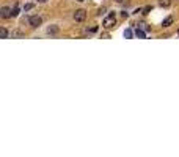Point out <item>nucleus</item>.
Listing matches in <instances>:
<instances>
[{"label": "nucleus", "instance_id": "obj_1", "mask_svg": "<svg viewBox=\"0 0 179 157\" xmlns=\"http://www.w3.org/2000/svg\"><path fill=\"white\" fill-rule=\"evenodd\" d=\"M115 24H116V17H115V14H109V16L104 19V22H102L104 29H112V27H115Z\"/></svg>", "mask_w": 179, "mask_h": 157}, {"label": "nucleus", "instance_id": "obj_2", "mask_svg": "<svg viewBox=\"0 0 179 157\" xmlns=\"http://www.w3.org/2000/svg\"><path fill=\"white\" fill-rule=\"evenodd\" d=\"M29 24L32 25L33 29H36V27H39V25L43 24V17L38 16V14H35V16H32V17L29 19Z\"/></svg>", "mask_w": 179, "mask_h": 157}, {"label": "nucleus", "instance_id": "obj_3", "mask_svg": "<svg viewBox=\"0 0 179 157\" xmlns=\"http://www.w3.org/2000/svg\"><path fill=\"white\" fill-rule=\"evenodd\" d=\"M85 17H87L85 10H75V11H74V20H75V22H83Z\"/></svg>", "mask_w": 179, "mask_h": 157}, {"label": "nucleus", "instance_id": "obj_4", "mask_svg": "<svg viewBox=\"0 0 179 157\" xmlns=\"http://www.w3.org/2000/svg\"><path fill=\"white\" fill-rule=\"evenodd\" d=\"M11 16H13V10L8 8V7H3V8H2V17H3V19H10Z\"/></svg>", "mask_w": 179, "mask_h": 157}, {"label": "nucleus", "instance_id": "obj_5", "mask_svg": "<svg viewBox=\"0 0 179 157\" xmlns=\"http://www.w3.org/2000/svg\"><path fill=\"white\" fill-rule=\"evenodd\" d=\"M171 24H173V17H171V16H168V17H165V19H163L162 27H170Z\"/></svg>", "mask_w": 179, "mask_h": 157}, {"label": "nucleus", "instance_id": "obj_6", "mask_svg": "<svg viewBox=\"0 0 179 157\" xmlns=\"http://www.w3.org/2000/svg\"><path fill=\"white\" fill-rule=\"evenodd\" d=\"M47 33H49V35H55V33H58V27H57V25H50V27L47 29Z\"/></svg>", "mask_w": 179, "mask_h": 157}, {"label": "nucleus", "instance_id": "obj_7", "mask_svg": "<svg viewBox=\"0 0 179 157\" xmlns=\"http://www.w3.org/2000/svg\"><path fill=\"white\" fill-rule=\"evenodd\" d=\"M159 5L163 7V8H168L171 5V0H159Z\"/></svg>", "mask_w": 179, "mask_h": 157}, {"label": "nucleus", "instance_id": "obj_8", "mask_svg": "<svg viewBox=\"0 0 179 157\" xmlns=\"http://www.w3.org/2000/svg\"><path fill=\"white\" fill-rule=\"evenodd\" d=\"M11 35H13V38H24V33L20 30H14Z\"/></svg>", "mask_w": 179, "mask_h": 157}, {"label": "nucleus", "instance_id": "obj_9", "mask_svg": "<svg viewBox=\"0 0 179 157\" xmlns=\"http://www.w3.org/2000/svg\"><path fill=\"white\" fill-rule=\"evenodd\" d=\"M124 38H127V39L132 38V30H131V29H127V30L124 32Z\"/></svg>", "mask_w": 179, "mask_h": 157}, {"label": "nucleus", "instance_id": "obj_10", "mask_svg": "<svg viewBox=\"0 0 179 157\" xmlns=\"http://www.w3.org/2000/svg\"><path fill=\"white\" fill-rule=\"evenodd\" d=\"M135 35H137L138 38H145V36H146V35H145V32H143V30H140V29H137V30H135Z\"/></svg>", "mask_w": 179, "mask_h": 157}, {"label": "nucleus", "instance_id": "obj_11", "mask_svg": "<svg viewBox=\"0 0 179 157\" xmlns=\"http://www.w3.org/2000/svg\"><path fill=\"white\" fill-rule=\"evenodd\" d=\"M0 33H2V38H8V32H7V29H5V27H2Z\"/></svg>", "mask_w": 179, "mask_h": 157}, {"label": "nucleus", "instance_id": "obj_12", "mask_svg": "<svg viewBox=\"0 0 179 157\" xmlns=\"http://www.w3.org/2000/svg\"><path fill=\"white\" fill-rule=\"evenodd\" d=\"M151 10H152V7H151V5H148V7H145V8H143V14H148V13H149Z\"/></svg>", "mask_w": 179, "mask_h": 157}, {"label": "nucleus", "instance_id": "obj_13", "mask_svg": "<svg viewBox=\"0 0 179 157\" xmlns=\"http://www.w3.org/2000/svg\"><path fill=\"white\" fill-rule=\"evenodd\" d=\"M32 8H33V3H27V5L24 7V10H25V11H29V10H32Z\"/></svg>", "mask_w": 179, "mask_h": 157}, {"label": "nucleus", "instance_id": "obj_14", "mask_svg": "<svg viewBox=\"0 0 179 157\" xmlns=\"http://www.w3.org/2000/svg\"><path fill=\"white\" fill-rule=\"evenodd\" d=\"M104 11H105V8H101V10H99V11H97V14H99V16H101V14H102V13H104Z\"/></svg>", "mask_w": 179, "mask_h": 157}, {"label": "nucleus", "instance_id": "obj_15", "mask_svg": "<svg viewBox=\"0 0 179 157\" xmlns=\"http://www.w3.org/2000/svg\"><path fill=\"white\" fill-rule=\"evenodd\" d=\"M38 2H39V3H46V2H47V0H38Z\"/></svg>", "mask_w": 179, "mask_h": 157}, {"label": "nucleus", "instance_id": "obj_16", "mask_svg": "<svg viewBox=\"0 0 179 157\" xmlns=\"http://www.w3.org/2000/svg\"><path fill=\"white\" fill-rule=\"evenodd\" d=\"M115 2H118V3H121V2H123V0H115Z\"/></svg>", "mask_w": 179, "mask_h": 157}, {"label": "nucleus", "instance_id": "obj_17", "mask_svg": "<svg viewBox=\"0 0 179 157\" xmlns=\"http://www.w3.org/2000/svg\"><path fill=\"white\" fill-rule=\"evenodd\" d=\"M77 2H83V0H77Z\"/></svg>", "mask_w": 179, "mask_h": 157}, {"label": "nucleus", "instance_id": "obj_18", "mask_svg": "<svg viewBox=\"0 0 179 157\" xmlns=\"http://www.w3.org/2000/svg\"><path fill=\"white\" fill-rule=\"evenodd\" d=\"M177 35H179V30H177Z\"/></svg>", "mask_w": 179, "mask_h": 157}]
</instances>
